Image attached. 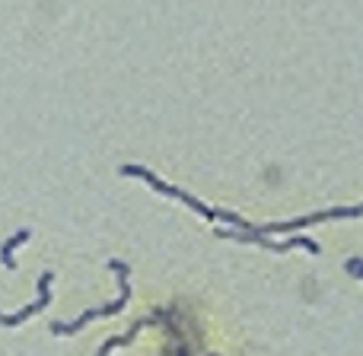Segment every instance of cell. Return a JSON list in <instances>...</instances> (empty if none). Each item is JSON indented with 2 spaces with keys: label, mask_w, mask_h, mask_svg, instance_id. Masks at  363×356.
<instances>
[{
  "label": "cell",
  "mask_w": 363,
  "mask_h": 356,
  "mask_svg": "<svg viewBox=\"0 0 363 356\" xmlns=\"http://www.w3.org/2000/svg\"><path fill=\"white\" fill-rule=\"evenodd\" d=\"M351 219V217H363V204L357 207H332V210H322V213H309V217H300V219H287V223H264V226H255L249 223V219H242L239 213L233 210H217V219H223V223L230 226H239L242 232H264V236H271V232H294V229H306V226L313 223H325V219Z\"/></svg>",
  "instance_id": "cell-1"
},
{
  "label": "cell",
  "mask_w": 363,
  "mask_h": 356,
  "mask_svg": "<svg viewBox=\"0 0 363 356\" xmlns=\"http://www.w3.org/2000/svg\"><path fill=\"white\" fill-rule=\"evenodd\" d=\"M108 268L118 274V287H121V296L115 302H108V306H99V309H86V312L80 315L77 321H70V325H64V321H55L51 325V331L55 334H77V331H83V325H89V321H96V318H106V315H118L121 309L128 306V299H131V283H128V264L125 261H108Z\"/></svg>",
  "instance_id": "cell-2"
},
{
  "label": "cell",
  "mask_w": 363,
  "mask_h": 356,
  "mask_svg": "<svg viewBox=\"0 0 363 356\" xmlns=\"http://www.w3.org/2000/svg\"><path fill=\"white\" fill-rule=\"evenodd\" d=\"M220 239H236V242H245V245H262V248H271V251H290V248H306L313 251V255H319V242L309 236H294L287 239V242H274L271 236H264V232H239V229H213Z\"/></svg>",
  "instance_id": "cell-3"
},
{
  "label": "cell",
  "mask_w": 363,
  "mask_h": 356,
  "mask_svg": "<svg viewBox=\"0 0 363 356\" xmlns=\"http://www.w3.org/2000/svg\"><path fill=\"white\" fill-rule=\"evenodd\" d=\"M51 280H55V274H51V270H45V274L38 277V299L32 302V306L19 309L16 315H0V325H4V328H16L19 321H26L29 315H35L38 309L48 306V302H51Z\"/></svg>",
  "instance_id": "cell-4"
},
{
  "label": "cell",
  "mask_w": 363,
  "mask_h": 356,
  "mask_svg": "<svg viewBox=\"0 0 363 356\" xmlns=\"http://www.w3.org/2000/svg\"><path fill=\"white\" fill-rule=\"evenodd\" d=\"M153 321H157V318H144V321H134V325H131V331H128V334H121V338H108V340H106V344H102V350H99V356H108V353H112V350H115V347H125V344H131V340H134V338H138V334H140V331H144V328H147V325H153Z\"/></svg>",
  "instance_id": "cell-5"
},
{
  "label": "cell",
  "mask_w": 363,
  "mask_h": 356,
  "mask_svg": "<svg viewBox=\"0 0 363 356\" xmlns=\"http://www.w3.org/2000/svg\"><path fill=\"white\" fill-rule=\"evenodd\" d=\"M29 236H32V229H19L16 236H10L4 245H0V261H4V268H10V270L16 268V261H13V248H16V245H23Z\"/></svg>",
  "instance_id": "cell-6"
},
{
  "label": "cell",
  "mask_w": 363,
  "mask_h": 356,
  "mask_svg": "<svg viewBox=\"0 0 363 356\" xmlns=\"http://www.w3.org/2000/svg\"><path fill=\"white\" fill-rule=\"evenodd\" d=\"M345 268H347V274H354V277H363V261H360V258H351V261H347Z\"/></svg>",
  "instance_id": "cell-7"
}]
</instances>
